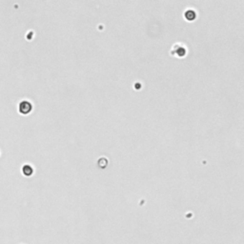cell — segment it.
I'll return each mask as SVG.
<instances>
[{
  "label": "cell",
  "mask_w": 244,
  "mask_h": 244,
  "mask_svg": "<svg viewBox=\"0 0 244 244\" xmlns=\"http://www.w3.org/2000/svg\"><path fill=\"white\" fill-rule=\"evenodd\" d=\"M32 110V105L28 102V101H23V102L20 103L19 105V111L23 115H26V113H30Z\"/></svg>",
  "instance_id": "obj_1"
},
{
  "label": "cell",
  "mask_w": 244,
  "mask_h": 244,
  "mask_svg": "<svg viewBox=\"0 0 244 244\" xmlns=\"http://www.w3.org/2000/svg\"><path fill=\"white\" fill-rule=\"evenodd\" d=\"M32 173V169L31 166L29 165H25L23 167V174H25V176H31Z\"/></svg>",
  "instance_id": "obj_2"
}]
</instances>
